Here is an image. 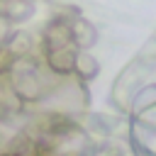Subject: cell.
I'll list each match as a JSON object with an SVG mask.
<instances>
[{
    "instance_id": "1",
    "label": "cell",
    "mask_w": 156,
    "mask_h": 156,
    "mask_svg": "<svg viewBox=\"0 0 156 156\" xmlns=\"http://www.w3.org/2000/svg\"><path fill=\"white\" fill-rule=\"evenodd\" d=\"M71 34H73L76 46L83 49V51L90 49V46L95 44V39H98V32H95L93 22H88V20H83V17H73V20H71Z\"/></svg>"
},
{
    "instance_id": "2",
    "label": "cell",
    "mask_w": 156,
    "mask_h": 156,
    "mask_svg": "<svg viewBox=\"0 0 156 156\" xmlns=\"http://www.w3.org/2000/svg\"><path fill=\"white\" fill-rule=\"evenodd\" d=\"M2 46H5L15 58H24V56H32L34 39H32L27 32H10V37L5 39Z\"/></svg>"
},
{
    "instance_id": "4",
    "label": "cell",
    "mask_w": 156,
    "mask_h": 156,
    "mask_svg": "<svg viewBox=\"0 0 156 156\" xmlns=\"http://www.w3.org/2000/svg\"><path fill=\"white\" fill-rule=\"evenodd\" d=\"M7 22H10V20H5V17L0 15V46H2V44H5V39L10 37V29H7Z\"/></svg>"
},
{
    "instance_id": "3",
    "label": "cell",
    "mask_w": 156,
    "mask_h": 156,
    "mask_svg": "<svg viewBox=\"0 0 156 156\" xmlns=\"http://www.w3.org/2000/svg\"><path fill=\"white\" fill-rule=\"evenodd\" d=\"M73 73H76L78 78H93V76L98 73V61H95L90 54H80V51H78Z\"/></svg>"
}]
</instances>
